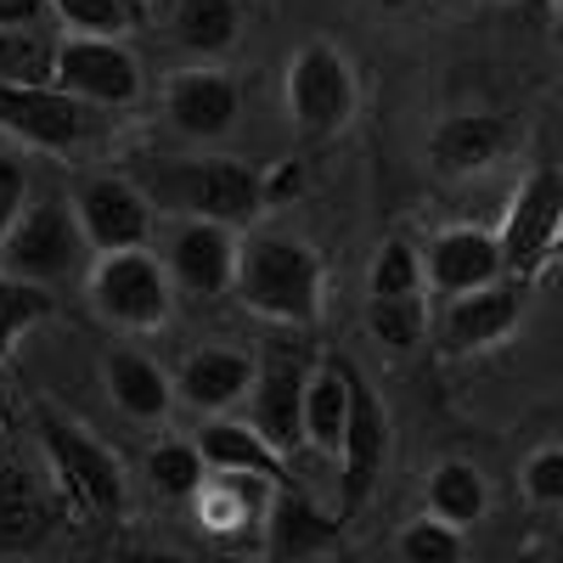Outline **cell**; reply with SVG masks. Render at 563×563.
<instances>
[{
  "instance_id": "9a60e30c",
  "label": "cell",
  "mask_w": 563,
  "mask_h": 563,
  "mask_svg": "<svg viewBox=\"0 0 563 563\" xmlns=\"http://www.w3.org/2000/svg\"><path fill=\"white\" fill-rule=\"evenodd\" d=\"M238 249H243L238 225L180 214V225L169 231V249H164V265L175 276V294L203 299V305L231 294V282H238Z\"/></svg>"
},
{
  "instance_id": "2e32d148",
  "label": "cell",
  "mask_w": 563,
  "mask_h": 563,
  "mask_svg": "<svg viewBox=\"0 0 563 563\" xmlns=\"http://www.w3.org/2000/svg\"><path fill=\"white\" fill-rule=\"evenodd\" d=\"M288 485H294V479H288ZM276 490H282V479L243 474V467H209V479H203L198 496H192L198 530L214 536L220 547H243L249 530H260V541H265V512H271Z\"/></svg>"
},
{
  "instance_id": "52a82bcc",
  "label": "cell",
  "mask_w": 563,
  "mask_h": 563,
  "mask_svg": "<svg viewBox=\"0 0 563 563\" xmlns=\"http://www.w3.org/2000/svg\"><path fill=\"white\" fill-rule=\"evenodd\" d=\"M45 79L79 97L85 108L141 102V57L124 45V34H63L52 45V74Z\"/></svg>"
},
{
  "instance_id": "6da1fadb",
  "label": "cell",
  "mask_w": 563,
  "mask_h": 563,
  "mask_svg": "<svg viewBox=\"0 0 563 563\" xmlns=\"http://www.w3.org/2000/svg\"><path fill=\"white\" fill-rule=\"evenodd\" d=\"M231 294L260 321L305 333V327L321 321V305H327L321 254L305 238H288V231H249L238 249V282H231Z\"/></svg>"
},
{
  "instance_id": "ac0fdd59",
  "label": "cell",
  "mask_w": 563,
  "mask_h": 563,
  "mask_svg": "<svg viewBox=\"0 0 563 563\" xmlns=\"http://www.w3.org/2000/svg\"><path fill=\"white\" fill-rule=\"evenodd\" d=\"M254 372H260V355H249L238 344H203L175 366V395L198 417H225V411L249 406Z\"/></svg>"
},
{
  "instance_id": "f1b7e54d",
  "label": "cell",
  "mask_w": 563,
  "mask_h": 563,
  "mask_svg": "<svg viewBox=\"0 0 563 563\" xmlns=\"http://www.w3.org/2000/svg\"><path fill=\"white\" fill-rule=\"evenodd\" d=\"M45 316H52V288H40V282H23V276L0 271V361H7Z\"/></svg>"
},
{
  "instance_id": "9c48e42d",
  "label": "cell",
  "mask_w": 563,
  "mask_h": 563,
  "mask_svg": "<svg viewBox=\"0 0 563 563\" xmlns=\"http://www.w3.org/2000/svg\"><path fill=\"white\" fill-rule=\"evenodd\" d=\"M496 238H501V265L507 276H525L536 282L547 271V260L558 254L563 243V169L552 164H536L525 180H519V192H512L501 225H496Z\"/></svg>"
},
{
  "instance_id": "d4e9b609",
  "label": "cell",
  "mask_w": 563,
  "mask_h": 563,
  "mask_svg": "<svg viewBox=\"0 0 563 563\" xmlns=\"http://www.w3.org/2000/svg\"><path fill=\"white\" fill-rule=\"evenodd\" d=\"M422 507L451 519V525H462V530H474L490 512V479L479 474V462L445 456V462L429 467V479H422Z\"/></svg>"
},
{
  "instance_id": "4316f807",
  "label": "cell",
  "mask_w": 563,
  "mask_h": 563,
  "mask_svg": "<svg viewBox=\"0 0 563 563\" xmlns=\"http://www.w3.org/2000/svg\"><path fill=\"white\" fill-rule=\"evenodd\" d=\"M366 333L389 355H411L434 339L429 294H366Z\"/></svg>"
},
{
  "instance_id": "83f0119b",
  "label": "cell",
  "mask_w": 563,
  "mask_h": 563,
  "mask_svg": "<svg viewBox=\"0 0 563 563\" xmlns=\"http://www.w3.org/2000/svg\"><path fill=\"white\" fill-rule=\"evenodd\" d=\"M147 479L169 501H192L198 485L209 479V456H203L198 440H164V445L147 451Z\"/></svg>"
},
{
  "instance_id": "cb8c5ba5",
  "label": "cell",
  "mask_w": 563,
  "mask_h": 563,
  "mask_svg": "<svg viewBox=\"0 0 563 563\" xmlns=\"http://www.w3.org/2000/svg\"><path fill=\"white\" fill-rule=\"evenodd\" d=\"M169 34L198 63H214L243 40V0H169Z\"/></svg>"
},
{
  "instance_id": "d6986e66",
  "label": "cell",
  "mask_w": 563,
  "mask_h": 563,
  "mask_svg": "<svg viewBox=\"0 0 563 563\" xmlns=\"http://www.w3.org/2000/svg\"><path fill=\"white\" fill-rule=\"evenodd\" d=\"M422 271H429V288L440 299L467 294V288H485V282L507 276L501 238L490 225H445V231L429 238V249H422Z\"/></svg>"
},
{
  "instance_id": "7c38bea8",
  "label": "cell",
  "mask_w": 563,
  "mask_h": 563,
  "mask_svg": "<svg viewBox=\"0 0 563 563\" xmlns=\"http://www.w3.org/2000/svg\"><path fill=\"white\" fill-rule=\"evenodd\" d=\"M310 372H316V361L305 355V344L276 339L260 355L254 389H249V422L265 429L288 456L305 445V389H310Z\"/></svg>"
},
{
  "instance_id": "5b68a950",
  "label": "cell",
  "mask_w": 563,
  "mask_h": 563,
  "mask_svg": "<svg viewBox=\"0 0 563 563\" xmlns=\"http://www.w3.org/2000/svg\"><path fill=\"white\" fill-rule=\"evenodd\" d=\"M85 260H97L85 243V225L74 214V198H29L7 249H0V271L7 276H23V282H40V288H57L68 282Z\"/></svg>"
},
{
  "instance_id": "44dd1931",
  "label": "cell",
  "mask_w": 563,
  "mask_h": 563,
  "mask_svg": "<svg viewBox=\"0 0 563 563\" xmlns=\"http://www.w3.org/2000/svg\"><path fill=\"white\" fill-rule=\"evenodd\" d=\"M102 389L130 422H164L175 411V372H164L141 350H108L102 355Z\"/></svg>"
},
{
  "instance_id": "e575fe53",
  "label": "cell",
  "mask_w": 563,
  "mask_h": 563,
  "mask_svg": "<svg viewBox=\"0 0 563 563\" xmlns=\"http://www.w3.org/2000/svg\"><path fill=\"white\" fill-rule=\"evenodd\" d=\"M52 18V0H0V29H40Z\"/></svg>"
},
{
  "instance_id": "7a4b0ae2",
  "label": "cell",
  "mask_w": 563,
  "mask_h": 563,
  "mask_svg": "<svg viewBox=\"0 0 563 563\" xmlns=\"http://www.w3.org/2000/svg\"><path fill=\"white\" fill-rule=\"evenodd\" d=\"M147 198L169 214H198V220H225V225H254L260 209L271 203V186L254 164L243 158H175L147 169Z\"/></svg>"
},
{
  "instance_id": "603a6c76",
  "label": "cell",
  "mask_w": 563,
  "mask_h": 563,
  "mask_svg": "<svg viewBox=\"0 0 563 563\" xmlns=\"http://www.w3.org/2000/svg\"><path fill=\"white\" fill-rule=\"evenodd\" d=\"M198 445H203L209 467H243V474H265V479H282V485L294 479V474H288L294 456L282 451L265 429H254L249 417H238V411L209 417V429L198 434Z\"/></svg>"
},
{
  "instance_id": "5bb4252c",
  "label": "cell",
  "mask_w": 563,
  "mask_h": 563,
  "mask_svg": "<svg viewBox=\"0 0 563 563\" xmlns=\"http://www.w3.org/2000/svg\"><path fill=\"white\" fill-rule=\"evenodd\" d=\"M519 141H525L519 119H507L496 108H462L429 130V164L445 180H467V175H485V169L507 164L519 153Z\"/></svg>"
},
{
  "instance_id": "30bf717a",
  "label": "cell",
  "mask_w": 563,
  "mask_h": 563,
  "mask_svg": "<svg viewBox=\"0 0 563 563\" xmlns=\"http://www.w3.org/2000/svg\"><path fill=\"white\" fill-rule=\"evenodd\" d=\"M0 135L23 141L34 153H74L90 135V108L52 79L0 74Z\"/></svg>"
},
{
  "instance_id": "8992f818",
  "label": "cell",
  "mask_w": 563,
  "mask_h": 563,
  "mask_svg": "<svg viewBox=\"0 0 563 563\" xmlns=\"http://www.w3.org/2000/svg\"><path fill=\"white\" fill-rule=\"evenodd\" d=\"M40 445L52 462V479L68 496L74 512L85 519H119L124 512V467L113 462V451L102 440H90L79 422H63L45 411L40 417Z\"/></svg>"
},
{
  "instance_id": "4fadbf2b",
  "label": "cell",
  "mask_w": 563,
  "mask_h": 563,
  "mask_svg": "<svg viewBox=\"0 0 563 563\" xmlns=\"http://www.w3.org/2000/svg\"><path fill=\"white\" fill-rule=\"evenodd\" d=\"M384 467H389V406L355 366L350 422H344V445H339V512L344 519H355V512L372 501Z\"/></svg>"
},
{
  "instance_id": "3957f363",
  "label": "cell",
  "mask_w": 563,
  "mask_h": 563,
  "mask_svg": "<svg viewBox=\"0 0 563 563\" xmlns=\"http://www.w3.org/2000/svg\"><path fill=\"white\" fill-rule=\"evenodd\" d=\"M85 299L108 327H119V333H158L175 316V276L147 243L113 249V254L90 260Z\"/></svg>"
},
{
  "instance_id": "484cf974",
  "label": "cell",
  "mask_w": 563,
  "mask_h": 563,
  "mask_svg": "<svg viewBox=\"0 0 563 563\" xmlns=\"http://www.w3.org/2000/svg\"><path fill=\"white\" fill-rule=\"evenodd\" d=\"M57 507L52 496H45L29 474H18V467L0 462V552H29L45 541V530H52Z\"/></svg>"
},
{
  "instance_id": "ffe728a7",
  "label": "cell",
  "mask_w": 563,
  "mask_h": 563,
  "mask_svg": "<svg viewBox=\"0 0 563 563\" xmlns=\"http://www.w3.org/2000/svg\"><path fill=\"white\" fill-rule=\"evenodd\" d=\"M344 512H321L299 485H282L271 512H265V541L260 552L276 558V563H288V558H316V552H333L344 541Z\"/></svg>"
},
{
  "instance_id": "d590c367",
  "label": "cell",
  "mask_w": 563,
  "mask_h": 563,
  "mask_svg": "<svg viewBox=\"0 0 563 563\" xmlns=\"http://www.w3.org/2000/svg\"><path fill=\"white\" fill-rule=\"evenodd\" d=\"M372 7H384V12H400V7H411V0H372Z\"/></svg>"
},
{
  "instance_id": "1f68e13d",
  "label": "cell",
  "mask_w": 563,
  "mask_h": 563,
  "mask_svg": "<svg viewBox=\"0 0 563 563\" xmlns=\"http://www.w3.org/2000/svg\"><path fill=\"white\" fill-rule=\"evenodd\" d=\"M52 18L63 34H130L135 0H52Z\"/></svg>"
},
{
  "instance_id": "7402d4cb",
  "label": "cell",
  "mask_w": 563,
  "mask_h": 563,
  "mask_svg": "<svg viewBox=\"0 0 563 563\" xmlns=\"http://www.w3.org/2000/svg\"><path fill=\"white\" fill-rule=\"evenodd\" d=\"M350 395H355V361L350 355H327L310 372L305 389V445L316 456H333L344 445V422H350Z\"/></svg>"
},
{
  "instance_id": "836d02e7",
  "label": "cell",
  "mask_w": 563,
  "mask_h": 563,
  "mask_svg": "<svg viewBox=\"0 0 563 563\" xmlns=\"http://www.w3.org/2000/svg\"><path fill=\"white\" fill-rule=\"evenodd\" d=\"M23 203H29V175H23V164H18V158H0V249H7Z\"/></svg>"
},
{
  "instance_id": "e0dca14e",
  "label": "cell",
  "mask_w": 563,
  "mask_h": 563,
  "mask_svg": "<svg viewBox=\"0 0 563 563\" xmlns=\"http://www.w3.org/2000/svg\"><path fill=\"white\" fill-rule=\"evenodd\" d=\"M164 113H169V124H175L186 141L209 147V141H225L231 130H238V119H243V90H238V79H231L225 68L198 63V68H180V74L169 79Z\"/></svg>"
},
{
  "instance_id": "277c9868",
  "label": "cell",
  "mask_w": 563,
  "mask_h": 563,
  "mask_svg": "<svg viewBox=\"0 0 563 563\" xmlns=\"http://www.w3.org/2000/svg\"><path fill=\"white\" fill-rule=\"evenodd\" d=\"M282 97H288V124L305 141H333V135L350 130L355 102H361L355 63L333 40H305L288 57V85H282Z\"/></svg>"
},
{
  "instance_id": "f546056e",
  "label": "cell",
  "mask_w": 563,
  "mask_h": 563,
  "mask_svg": "<svg viewBox=\"0 0 563 563\" xmlns=\"http://www.w3.org/2000/svg\"><path fill=\"white\" fill-rule=\"evenodd\" d=\"M462 552H467V530L440 519V512H429V507H422V519L400 525V536H395L400 563H456Z\"/></svg>"
},
{
  "instance_id": "ba28073f",
  "label": "cell",
  "mask_w": 563,
  "mask_h": 563,
  "mask_svg": "<svg viewBox=\"0 0 563 563\" xmlns=\"http://www.w3.org/2000/svg\"><path fill=\"white\" fill-rule=\"evenodd\" d=\"M530 288L536 282H525V276H496L485 288L451 294L440 321H434V350L462 361V355H485V350L507 344L530 310Z\"/></svg>"
},
{
  "instance_id": "4dcf8cb0",
  "label": "cell",
  "mask_w": 563,
  "mask_h": 563,
  "mask_svg": "<svg viewBox=\"0 0 563 563\" xmlns=\"http://www.w3.org/2000/svg\"><path fill=\"white\" fill-rule=\"evenodd\" d=\"M366 294H429V271H422V249L406 238H384V249L372 254Z\"/></svg>"
},
{
  "instance_id": "d6a6232c",
  "label": "cell",
  "mask_w": 563,
  "mask_h": 563,
  "mask_svg": "<svg viewBox=\"0 0 563 563\" xmlns=\"http://www.w3.org/2000/svg\"><path fill=\"white\" fill-rule=\"evenodd\" d=\"M519 485L530 496V507L541 512H563V445H541L525 456L519 467Z\"/></svg>"
},
{
  "instance_id": "8fae6325",
  "label": "cell",
  "mask_w": 563,
  "mask_h": 563,
  "mask_svg": "<svg viewBox=\"0 0 563 563\" xmlns=\"http://www.w3.org/2000/svg\"><path fill=\"white\" fill-rule=\"evenodd\" d=\"M74 214L85 225L90 254L141 249L153 238V198H147V186L130 180V175H113V169H97V175H85L74 186Z\"/></svg>"
}]
</instances>
